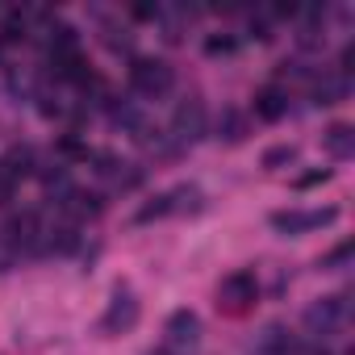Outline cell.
I'll return each mask as SVG.
<instances>
[{
	"mask_svg": "<svg viewBox=\"0 0 355 355\" xmlns=\"http://www.w3.org/2000/svg\"><path fill=\"white\" fill-rule=\"evenodd\" d=\"M347 322H351V297L347 293H330V297H322L305 309V330L322 343L334 338L338 330H347Z\"/></svg>",
	"mask_w": 355,
	"mask_h": 355,
	"instance_id": "1",
	"label": "cell"
},
{
	"mask_svg": "<svg viewBox=\"0 0 355 355\" xmlns=\"http://www.w3.org/2000/svg\"><path fill=\"white\" fill-rule=\"evenodd\" d=\"M201 347V318L193 309H175L167 318V330H163V355H197Z\"/></svg>",
	"mask_w": 355,
	"mask_h": 355,
	"instance_id": "2",
	"label": "cell"
},
{
	"mask_svg": "<svg viewBox=\"0 0 355 355\" xmlns=\"http://www.w3.org/2000/svg\"><path fill=\"white\" fill-rule=\"evenodd\" d=\"M171 84H175V71L163 63V59H134L130 63V88L138 92V96H163V92H171Z\"/></svg>",
	"mask_w": 355,
	"mask_h": 355,
	"instance_id": "3",
	"label": "cell"
},
{
	"mask_svg": "<svg viewBox=\"0 0 355 355\" xmlns=\"http://www.w3.org/2000/svg\"><path fill=\"white\" fill-rule=\"evenodd\" d=\"M0 234L9 239V247H13V255H38L42 251V222H38V214L34 209H21V214H13L5 226H0Z\"/></svg>",
	"mask_w": 355,
	"mask_h": 355,
	"instance_id": "4",
	"label": "cell"
},
{
	"mask_svg": "<svg viewBox=\"0 0 355 355\" xmlns=\"http://www.w3.org/2000/svg\"><path fill=\"white\" fill-rule=\"evenodd\" d=\"M171 138L180 146H193L197 138H205V101L201 96H184L171 109Z\"/></svg>",
	"mask_w": 355,
	"mask_h": 355,
	"instance_id": "5",
	"label": "cell"
},
{
	"mask_svg": "<svg viewBox=\"0 0 355 355\" xmlns=\"http://www.w3.org/2000/svg\"><path fill=\"white\" fill-rule=\"evenodd\" d=\"M268 222H272V230H280V234H305V230L334 226V222H338V209H334V205H326V209H276Z\"/></svg>",
	"mask_w": 355,
	"mask_h": 355,
	"instance_id": "6",
	"label": "cell"
},
{
	"mask_svg": "<svg viewBox=\"0 0 355 355\" xmlns=\"http://www.w3.org/2000/svg\"><path fill=\"white\" fill-rule=\"evenodd\" d=\"M255 297H259V280H255V272H230V276L222 280V288H218V305H226L230 313L251 309Z\"/></svg>",
	"mask_w": 355,
	"mask_h": 355,
	"instance_id": "7",
	"label": "cell"
},
{
	"mask_svg": "<svg viewBox=\"0 0 355 355\" xmlns=\"http://www.w3.org/2000/svg\"><path fill=\"white\" fill-rule=\"evenodd\" d=\"M138 318H142L138 297H134L130 288H117L113 301H109V309H105V318H101V330H105V334H121V330H134Z\"/></svg>",
	"mask_w": 355,
	"mask_h": 355,
	"instance_id": "8",
	"label": "cell"
},
{
	"mask_svg": "<svg viewBox=\"0 0 355 355\" xmlns=\"http://www.w3.org/2000/svg\"><path fill=\"white\" fill-rule=\"evenodd\" d=\"M284 113H288V92H284V88L268 84V88L255 92V117H259V121H280Z\"/></svg>",
	"mask_w": 355,
	"mask_h": 355,
	"instance_id": "9",
	"label": "cell"
},
{
	"mask_svg": "<svg viewBox=\"0 0 355 355\" xmlns=\"http://www.w3.org/2000/svg\"><path fill=\"white\" fill-rule=\"evenodd\" d=\"M322 142H326V150H330L334 159H351V155H355V130H351L347 121H334V125L322 134Z\"/></svg>",
	"mask_w": 355,
	"mask_h": 355,
	"instance_id": "10",
	"label": "cell"
},
{
	"mask_svg": "<svg viewBox=\"0 0 355 355\" xmlns=\"http://www.w3.org/2000/svg\"><path fill=\"white\" fill-rule=\"evenodd\" d=\"M218 138H226V142H243V138H247V121L230 109V113H226V125H222V134H218Z\"/></svg>",
	"mask_w": 355,
	"mask_h": 355,
	"instance_id": "11",
	"label": "cell"
},
{
	"mask_svg": "<svg viewBox=\"0 0 355 355\" xmlns=\"http://www.w3.org/2000/svg\"><path fill=\"white\" fill-rule=\"evenodd\" d=\"M293 159H297V146H272V150L263 155V167H268V171H276L280 163H293Z\"/></svg>",
	"mask_w": 355,
	"mask_h": 355,
	"instance_id": "12",
	"label": "cell"
},
{
	"mask_svg": "<svg viewBox=\"0 0 355 355\" xmlns=\"http://www.w3.org/2000/svg\"><path fill=\"white\" fill-rule=\"evenodd\" d=\"M347 259H351V243H338V247H334V251H330V255L322 259V268H330V272H338V268H343Z\"/></svg>",
	"mask_w": 355,
	"mask_h": 355,
	"instance_id": "13",
	"label": "cell"
},
{
	"mask_svg": "<svg viewBox=\"0 0 355 355\" xmlns=\"http://www.w3.org/2000/svg\"><path fill=\"white\" fill-rule=\"evenodd\" d=\"M326 180H330V171H326V167H322V171H305L301 180H297V189H313V184H326Z\"/></svg>",
	"mask_w": 355,
	"mask_h": 355,
	"instance_id": "14",
	"label": "cell"
},
{
	"mask_svg": "<svg viewBox=\"0 0 355 355\" xmlns=\"http://www.w3.org/2000/svg\"><path fill=\"white\" fill-rule=\"evenodd\" d=\"M17 263V255H13V247H9V239L5 234H0V272H9Z\"/></svg>",
	"mask_w": 355,
	"mask_h": 355,
	"instance_id": "15",
	"label": "cell"
},
{
	"mask_svg": "<svg viewBox=\"0 0 355 355\" xmlns=\"http://www.w3.org/2000/svg\"><path fill=\"white\" fill-rule=\"evenodd\" d=\"M130 17H138V21H155V17H159V5H134Z\"/></svg>",
	"mask_w": 355,
	"mask_h": 355,
	"instance_id": "16",
	"label": "cell"
},
{
	"mask_svg": "<svg viewBox=\"0 0 355 355\" xmlns=\"http://www.w3.org/2000/svg\"><path fill=\"white\" fill-rule=\"evenodd\" d=\"M205 51H209V55H226V51H234V38H209Z\"/></svg>",
	"mask_w": 355,
	"mask_h": 355,
	"instance_id": "17",
	"label": "cell"
},
{
	"mask_svg": "<svg viewBox=\"0 0 355 355\" xmlns=\"http://www.w3.org/2000/svg\"><path fill=\"white\" fill-rule=\"evenodd\" d=\"M150 355H163V351H150Z\"/></svg>",
	"mask_w": 355,
	"mask_h": 355,
	"instance_id": "18",
	"label": "cell"
}]
</instances>
